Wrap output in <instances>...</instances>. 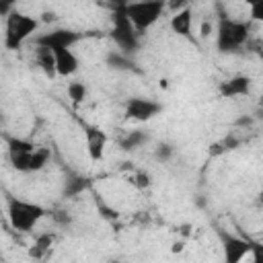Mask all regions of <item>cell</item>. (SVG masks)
<instances>
[{
    "mask_svg": "<svg viewBox=\"0 0 263 263\" xmlns=\"http://www.w3.org/2000/svg\"><path fill=\"white\" fill-rule=\"evenodd\" d=\"M6 148H8L10 164L21 173H37L51 158L49 148L35 146L31 140L16 138V136H8L6 138Z\"/></svg>",
    "mask_w": 263,
    "mask_h": 263,
    "instance_id": "cell-1",
    "label": "cell"
},
{
    "mask_svg": "<svg viewBox=\"0 0 263 263\" xmlns=\"http://www.w3.org/2000/svg\"><path fill=\"white\" fill-rule=\"evenodd\" d=\"M251 39V25L245 21H234L220 16L216 27V47L220 53H234Z\"/></svg>",
    "mask_w": 263,
    "mask_h": 263,
    "instance_id": "cell-2",
    "label": "cell"
},
{
    "mask_svg": "<svg viewBox=\"0 0 263 263\" xmlns=\"http://www.w3.org/2000/svg\"><path fill=\"white\" fill-rule=\"evenodd\" d=\"M6 214H8V222L14 230L18 232H31L39 220L47 214V210L39 203L33 201H25L18 197H8L6 199Z\"/></svg>",
    "mask_w": 263,
    "mask_h": 263,
    "instance_id": "cell-3",
    "label": "cell"
},
{
    "mask_svg": "<svg viewBox=\"0 0 263 263\" xmlns=\"http://www.w3.org/2000/svg\"><path fill=\"white\" fill-rule=\"evenodd\" d=\"M37 29H39V21L35 16L25 14V12L14 8L6 16V29H4V45H6V49H18Z\"/></svg>",
    "mask_w": 263,
    "mask_h": 263,
    "instance_id": "cell-4",
    "label": "cell"
},
{
    "mask_svg": "<svg viewBox=\"0 0 263 263\" xmlns=\"http://www.w3.org/2000/svg\"><path fill=\"white\" fill-rule=\"evenodd\" d=\"M166 10V0H132L125 6V14L138 33L150 29Z\"/></svg>",
    "mask_w": 263,
    "mask_h": 263,
    "instance_id": "cell-5",
    "label": "cell"
},
{
    "mask_svg": "<svg viewBox=\"0 0 263 263\" xmlns=\"http://www.w3.org/2000/svg\"><path fill=\"white\" fill-rule=\"evenodd\" d=\"M111 39L115 41V45L123 51V53H132L140 47V39H138V31L132 25L129 16L125 14V8H113L111 14Z\"/></svg>",
    "mask_w": 263,
    "mask_h": 263,
    "instance_id": "cell-6",
    "label": "cell"
},
{
    "mask_svg": "<svg viewBox=\"0 0 263 263\" xmlns=\"http://www.w3.org/2000/svg\"><path fill=\"white\" fill-rule=\"evenodd\" d=\"M84 35L74 31V29H51L49 33H43L39 37H35V45H45L51 51L55 49H72V45H76Z\"/></svg>",
    "mask_w": 263,
    "mask_h": 263,
    "instance_id": "cell-7",
    "label": "cell"
},
{
    "mask_svg": "<svg viewBox=\"0 0 263 263\" xmlns=\"http://www.w3.org/2000/svg\"><path fill=\"white\" fill-rule=\"evenodd\" d=\"M162 111V105L154 99H146V97H134L125 103V117L134 119V121H148L152 117H156Z\"/></svg>",
    "mask_w": 263,
    "mask_h": 263,
    "instance_id": "cell-8",
    "label": "cell"
},
{
    "mask_svg": "<svg viewBox=\"0 0 263 263\" xmlns=\"http://www.w3.org/2000/svg\"><path fill=\"white\" fill-rule=\"evenodd\" d=\"M218 236H220V242H222V251H224V261L226 263H238L242 261V257L251 251V242L247 238H240L232 232H226V230H218Z\"/></svg>",
    "mask_w": 263,
    "mask_h": 263,
    "instance_id": "cell-9",
    "label": "cell"
},
{
    "mask_svg": "<svg viewBox=\"0 0 263 263\" xmlns=\"http://www.w3.org/2000/svg\"><path fill=\"white\" fill-rule=\"evenodd\" d=\"M84 127V138H86V150H88V158L92 162H99L103 160L105 156V148H107V134L97 127V125H82Z\"/></svg>",
    "mask_w": 263,
    "mask_h": 263,
    "instance_id": "cell-10",
    "label": "cell"
},
{
    "mask_svg": "<svg viewBox=\"0 0 263 263\" xmlns=\"http://www.w3.org/2000/svg\"><path fill=\"white\" fill-rule=\"evenodd\" d=\"M251 90V78L245 74H236L226 78L224 82H220L218 86V95L222 99H234V97H245Z\"/></svg>",
    "mask_w": 263,
    "mask_h": 263,
    "instance_id": "cell-11",
    "label": "cell"
},
{
    "mask_svg": "<svg viewBox=\"0 0 263 263\" xmlns=\"http://www.w3.org/2000/svg\"><path fill=\"white\" fill-rule=\"evenodd\" d=\"M53 55H55V74L58 76L66 78V76H72V74L78 72L80 62H78V58L74 55L72 49H55Z\"/></svg>",
    "mask_w": 263,
    "mask_h": 263,
    "instance_id": "cell-12",
    "label": "cell"
},
{
    "mask_svg": "<svg viewBox=\"0 0 263 263\" xmlns=\"http://www.w3.org/2000/svg\"><path fill=\"white\" fill-rule=\"evenodd\" d=\"M191 25H193V12H191L189 6L173 12V16H171V29H173V33L189 39L191 37Z\"/></svg>",
    "mask_w": 263,
    "mask_h": 263,
    "instance_id": "cell-13",
    "label": "cell"
},
{
    "mask_svg": "<svg viewBox=\"0 0 263 263\" xmlns=\"http://www.w3.org/2000/svg\"><path fill=\"white\" fill-rule=\"evenodd\" d=\"M35 62H37V66L41 68V72L45 76H49V78L58 76L55 74V55H53V51L49 47L35 45Z\"/></svg>",
    "mask_w": 263,
    "mask_h": 263,
    "instance_id": "cell-14",
    "label": "cell"
},
{
    "mask_svg": "<svg viewBox=\"0 0 263 263\" xmlns=\"http://www.w3.org/2000/svg\"><path fill=\"white\" fill-rule=\"evenodd\" d=\"M90 183H92V181H90L88 177H82V175L72 173V175L66 177L62 193H64V197H76V195H80L82 191H86V189L90 187Z\"/></svg>",
    "mask_w": 263,
    "mask_h": 263,
    "instance_id": "cell-15",
    "label": "cell"
},
{
    "mask_svg": "<svg viewBox=\"0 0 263 263\" xmlns=\"http://www.w3.org/2000/svg\"><path fill=\"white\" fill-rule=\"evenodd\" d=\"M148 140H150L148 132H144V129H132V132H127L123 138H119V148L125 150V152H132V150L142 148Z\"/></svg>",
    "mask_w": 263,
    "mask_h": 263,
    "instance_id": "cell-16",
    "label": "cell"
},
{
    "mask_svg": "<svg viewBox=\"0 0 263 263\" xmlns=\"http://www.w3.org/2000/svg\"><path fill=\"white\" fill-rule=\"evenodd\" d=\"M107 66L113 70H134L136 64L132 62V58L123 51H111L107 53Z\"/></svg>",
    "mask_w": 263,
    "mask_h": 263,
    "instance_id": "cell-17",
    "label": "cell"
},
{
    "mask_svg": "<svg viewBox=\"0 0 263 263\" xmlns=\"http://www.w3.org/2000/svg\"><path fill=\"white\" fill-rule=\"evenodd\" d=\"M66 92H68V99L72 101L74 107H78V105H82V103L86 101V84H84L82 80H72V82H68Z\"/></svg>",
    "mask_w": 263,
    "mask_h": 263,
    "instance_id": "cell-18",
    "label": "cell"
},
{
    "mask_svg": "<svg viewBox=\"0 0 263 263\" xmlns=\"http://www.w3.org/2000/svg\"><path fill=\"white\" fill-rule=\"evenodd\" d=\"M51 242H53V236H51V234H39L37 240H35V245H33V249L29 251V255L35 257V259H41V257L49 251Z\"/></svg>",
    "mask_w": 263,
    "mask_h": 263,
    "instance_id": "cell-19",
    "label": "cell"
},
{
    "mask_svg": "<svg viewBox=\"0 0 263 263\" xmlns=\"http://www.w3.org/2000/svg\"><path fill=\"white\" fill-rule=\"evenodd\" d=\"M173 154H175V146L168 144V142H160V144H156V148H154V158H156L158 162H168V160L173 158Z\"/></svg>",
    "mask_w": 263,
    "mask_h": 263,
    "instance_id": "cell-20",
    "label": "cell"
},
{
    "mask_svg": "<svg viewBox=\"0 0 263 263\" xmlns=\"http://www.w3.org/2000/svg\"><path fill=\"white\" fill-rule=\"evenodd\" d=\"M129 183H132L134 187H138V189H146V187H150L152 177H150L146 171H134V173L129 175Z\"/></svg>",
    "mask_w": 263,
    "mask_h": 263,
    "instance_id": "cell-21",
    "label": "cell"
},
{
    "mask_svg": "<svg viewBox=\"0 0 263 263\" xmlns=\"http://www.w3.org/2000/svg\"><path fill=\"white\" fill-rule=\"evenodd\" d=\"M51 214V220L58 224V226H70L72 224V216H70V212H66V210H60V208H55V210H51L49 212Z\"/></svg>",
    "mask_w": 263,
    "mask_h": 263,
    "instance_id": "cell-22",
    "label": "cell"
},
{
    "mask_svg": "<svg viewBox=\"0 0 263 263\" xmlns=\"http://www.w3.org/2000/svg\"><path fill=\"white\" fill-rule=\"evenodd\" d=\"M251 4V18L253 21H263V0H247Z\"/></svg>",
    "mask_w": 263,
    "mask_h": 263,
    "instance_id": "cell-23",
    "label": "cell"
},
{
    "mask_svg": "<svg viewBox=\"0 0 263 263\" xmlns=\"http://www.w3.org/2000/svg\"><path fill=\"white\" fill-rule=\"evenodd\" d=\"M191 2H195V0H166V8L173 10V12H177L181 8H187Z\"/></svg>",
    "mask_w": 263,
    "mask_h": 263,
    "instance_id": "cell-24",
    "label": "cell"
},
{
    "mask_svg": "<svg viewBox=\"0 0 263 263\" xmlns=\"http://www.w3.org/2000/svg\"><path fill=\"white\" fill-rule=\"evenodd\" d=\"M16 4H18V0H0V16H8Z\"/></svg>",
    "mask_w": 263,
    "mask_h": 263,
    "instance_id": "cell-25",
    "label": "cell"
},
{
    "mask_svg": "<svg viewBox=\"0 0 263 263\" xmlns=\"http://www.w3.org/2000/svg\"><path fill=\"white\" fill-rule=\"evenodd\" d=\"M97 208H99V212L103 214V218H107V220H117V216H119V212H117V210L107 208L105 203H97Z\"/></svg>",
    "mask_w": 263,
    "mask_h": 263,
    "instance_id": "cell-26",
    "label": "cell"
},
{
    "mask_svg": "<svg viewBox=\"0 0 263 263\" xmlns=\"http://www.w3.org/2000/svg\"><path fill=\"white\" fill-rule=\"evenodd\" d=\"M107 2H109L113 8H125V6H127L132 0H107Z\"/></svg>",
    "mask_w": 263,
    "mask_h": 263,
    "instance_id": "cell-27",
    "label": "cell"
},
{
    "mask_svg": "<svg viewBox=\"0 0 263 263\" xmlns=\"http://www.w3.org/2000/svg\"><path fill=\"white\" fill-rule=\"evenodd\" d=\"M212 31H214V29H212V25H210V23H203V25H201V37H208Z\"/></svg>",
    "mask_w": 263,
    "mask_h": 263,
    "instance_id": "cell-28",
    "label": "cell"
},
{
    "mask_svg": "<svg viewBox=\"0 0 263 263\" xmlns=\"http://www.w3.org/2000/svg\"><path fill=\"white\" fill-rule=\"evenodd\" d=\"M2 119H4V113H2V109H0V121H2Z\"/></svg>",
    "mask_w": 263,
    "mask_h": 263,
    "instance_id": "cell-29",
    "label": "cell"
}]
</instances>
